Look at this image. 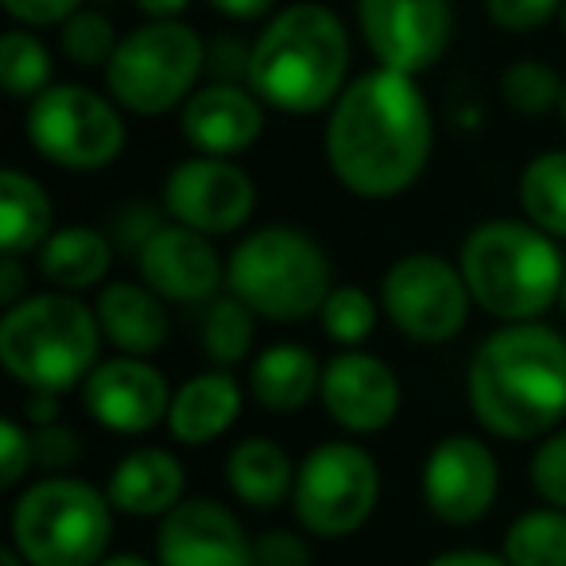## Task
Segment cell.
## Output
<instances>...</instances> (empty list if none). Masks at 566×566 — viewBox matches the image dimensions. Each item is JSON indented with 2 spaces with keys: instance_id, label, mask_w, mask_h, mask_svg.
I'll use <instances>...</instances> for the list:
<instances>
[{
  "instance_id": "6da1fadb",
  "label": "cell",
  "mask_w": 566,
  "mask_h": 566,
  "mask_svg": "<svg viewBox=\"0 0 566 566\" xmlns=\"http://www.w3.org/2000/svg\"><path fill=\"white\" fill-rule=\"evenodd\" d=\"M431 105L416 74L377 66L349 82L326 113V167L365 202H388L416 187L431 164Z\"/></svg>"
},
{
  "instance_id": "7a4b0ae2",
  "label": "cell",
  "mask_w": 566,
  "mask_h": 566,
  "mask_svg": "<svg viewBox=\"0 0 566 566\" xmlns=\"http://www.w3.org/2000/svg\"><path fill=\"white\" fill-rule=\"evenodd\" d=\"M465 396L496 439H547L566 416V338L543 323L501 326L473 349Z\"/></svg>"
},
{
  "instance_id": "3957f363",
  "label": "cell",
  "mask_w": 566,
  "mask_h": 566,
  "mask_svg": "<svg viewBox=\"0 0 566 566\" xmlns=\"http://www.w3.org/2000/svg\"><path fill=\"white\" fill-rule=\"evenodd\" d=\"M249 86L287 117L331 109L349 86V32L338 12L318 0L275 12L249 51Z\"/></svg>"
},
{
  "instance_id": "277c9868",
  "label": "cell",
  "mask_w": 566,
  "mask_h": 566,
  "mask_svg": "<svg viewBox=\"0 0 566 566\" xmlns=\"http://www.w3.org/2000/svg\"><path fill=\"white\" fill-rule=\"evenodd\" d=\"M470 295L501 323H535L563 295L566 260L555 237L532 221L489 218L465 233L458 249Z\"/></svg>"
},
{
  "instance_id": "5b68a950",
  "label": "cell",
  "mask_w": 566,
  "mask_h": 566,
  "mask_svg": "<svg viewBox=\"0 0 566 566\" xmlns=\"http://www.w3.org/2000/svg\"><path fill=\"white\" fill-rule=\"evenodd\" d=\"M102 323L74 292L28 295L0 318V361L28 392H71L102 361Z\"/></svg>"
},
{
  "instance_id": "8992f818",
  "label": "cell",
  "mask_w": 566,
  "mask_h": 566,
  "mask_svg": "<svg viewBox=\"0 0 566 566\" xmlns=\"http://www.w3.org/2000/svg\"><path fill=\"white\" fill-rule=\"evenodd\" d=\"M226 287L256 318L303 323L334 292L326 249L295 226H264L237 241L226 256Z\"/></svg>"
},
{
  "instance_id": "52a82bcc",
  "label": "cell",
  "mask_w": 566,
  "mask_h": 566,
  "mask_svg": "<svg viewBox=\"0 0 566 566\" xmlns=\"http://www.w3.org/2000/svg\"><path fill=\"white\" fill-rule=\"evenodd\" d=\"M113 504L78 478H43L17 496L12 547L28 566H97L113 539Z\"/></svg>"
},
{
  "instance_id": "ba28073f",
  "label": "cell",
  "mask_w": 566,
  "mask_h": 566,
  "mask_svg": "<svg viewBox=\"0 0 566 566\" xmlns=\"http://www.w3.org/2000/svg\"><path fill=\"white\" fill-rule=\"evenodd\" d=\"M206 59L210 51L190 24L148 20L117 43L109 66H105V86L125 113L164 117V113L187 105L206 71Z\"/></svg>"
},
{
  "instance_id": "9c48e42d",
  "label": "cell",
  "mask_w": 566,
  "mask_h": 566,
  "mask_svg": "<svg viewBox=\"0 0 566 566\" xmlns=\"http://www.w3.org/2000/svg\"><path fill=\"white\" fill-rule=\"evenodd\" d=\"M24 136L48 164L86 175L117 164L128 144V125L113 97L78 82H55L28 102Z\"/></svg>"
},
{
  "instance_id": "30bf717a",
  "label": "cell",
  "mask_w": 566,
  "mask_h": 566,
  "mask_svg": "<svg viewBox=\"0 0 566 566\" xmlns=\"http://www.w3.org/2000/svg\"><path fill=\"white\" fill-rule=\"evenodd\" d=\"M380 501V465L357 442H318L295 470L292 509L315 539H346L361 532Z\"/></svg>"
},
{
  "instance_id": "8fae6325",
  "label": "cell",
  "mask_w": 566,
  "mask_h": 566,
  "mask_svg": "<svg viewBox=\"0 0 566 566\" xmlns=\"http://www.w3.org/2000/svg\"><path fill=\"white\" fill-rule=\"evenodd\" d=\"M470 283L462 268L439 252H408L380 280V311L403 338L442 346L470 323Z\"/></svg>"
},
{
  "instance_id": "7c38bea8",
  "label": "cell",
  "mask_w": 566,
  "mask_h": 566,
  "mask_svg": "<svg viewBox=\"0 0 566 566\" xmlns=\"http://www.w3.org/2000/svg\"><path fill=\"white\" fill-rule=\"evenodd\" d=\"M164 210L206 237H229L256 213V182L221 156H190L164 179Z\"/></svg>"
},
{
  "instance_id": "4fadbf2b",
  "label": "cell",
  "mask_w": 566,
  "mask_h": 566,
  "mask_svg": "<svg viewBox=\"0 0 566 566\" xmlns=\"http://www.w3.org/2000/svg\"><path fill=\"white\" fill-rule=\"evenodd\" d=\"M357 28L377 66L423 74L447 55L454 9L450 0H357Z\"/></svg>"
},
{
  "instance_id": "5bb4252c",
  "label": "cell",
  "mask_w": 566,
  "mask_h": 566,
  "mask_svg": "<svg viewBox=\"0 0 566 566\" xmlns=\"http://www.w3.org/2000/svg\"><path fill=\"white\" fill-rule=\"evenodd\" d=\"M501 493V462L473 434H447L423 462V504L450 527H470L489 516Z\"/></svg>"
},
{
  "instance_id": "9a60e30c",
  "label": "cell",
  "mask_w": 566,
  "mask_h": 566,
  "mask_svg": "<svg viewBox=\"0 0 566 566\" xmlns=\"http://www.w3.org/2000/svg\"><path fill=\"white\" fill-rule=\"evenodd\" d=\"M171 385L148 357L120 354L97 361V369L82 380V403L90 419L113 434H148L167 423Z\"/></svg>"
},
{
  "instance_id": "2e32d148",
  "label": "cell",
  "mask_w": 566,
  "mask_h": 566,
  "mask_svg": "<svg viewBox=\"0 0 566 566\" xmlns=\"http://www.w3.org/2000/svg\"><path fill=\"white\" fill-rule=\"evenodd\" d=\"M326 416L349 434H377L400 416V377L392 365L377 354L342 349L323 365V388H318Z\"/></svg>"
},
{
  "instance_id": "e0dca14e",
  "label": "cell",
  "mask_w": 566,
  "mask_h": 566,
  "mask_svg": "<svg viewBox=\"0 0 566 566\" xmlns=\"http://www.w3.org/2000/svg\"><path fill=\"white\" fill-rule=\"evenodd\" d=\"M159 566H252V539L233 509L210 496H187L167 516L156 535Z\"/></svg>"
},
{
  "instance_id": "ac0fdd59",
  "label": "cell",
  "mask_w": 566,
  "mask_h": 566,
  "mask_svg": "<svg viewBox=\"0 0 566 566\" xmlns=\"http://www.w3.org/2000/svg\"><path fill=\"white\" fill-rule=\"evenodd\" d=\"M140 280L167 303H206L226 283V260L213 249V237L190 226H159L136 252Z\"/></svg>"
},
{
  "instance_id": "d6986e66",
  "label": "cell",
  "mask_w": 566,
  "mask_h": 566,
  "mask_svg": "<svg viewBox=\"0 0 566 566\" xmlns=\"http://www.w3.org/2000/svg\"><path fill=\"white\" fill-rule=\"evenodd\" d=\"M179 128L198 156L233 159L264 136V102L241 82H210L187 97Z\"/></svg>"
},
{
  "instance_id": "ffe728a7",
  "label": "cell",
  "mask_w": 566,
  "mask_h": 566,
  "mask_svg": "<svg viewBox=\"0 0 566 566\" xmlns=\"http://www.w3.org/2000/svg\"><path fill=\"white\" fill-rule=\"evenodd\" d=\"M187 470L164 447H136L113 465L105 496L117 512L136 520L167 516L179 501H187Z\"/></svg>"
},
{
  "instance_id": "44dd1931",
  "label": "cell",
  "mask_w": 566,
  "mask_h": 566,
  "mask_svg": "<svg viewBox=\"0 0 566 566\" xmlns=\"http://www.w3.org/2000/svg\"><path fill=\"white\" fill-rule=\"evenodd\" d=\"M164 295H156L148 283L117 280L105 283L97 292V323L102 334L109 338V346L117 354L148 357L156 349H164L167 334H171V315L164 307Z\"/></svg>"
},
{
  "instance_id": "7402d4cb",
  "label": "cell",
  "mask_w": 566,
  "mask_h": 566,
  "mask_svg": "<svg viewBox=\"0 0 566 566\" xmlns=\"http://www.w3.org/2000/svg\"><path fill=\"white\" fill-rule=\"evenodd\" d=\"M244 392L229 369H206L198 377L182 380L171 396V411H167V431L182 447H206V442L221 439L241 416Z\"/></svg>"
},
{
  "instance_id": "603a6c76",
  "label": "cell",
  "mask_w": 566,
  "mask_h": 566,
  "mask_svg": "<svg viewBox=\"0 0 566 566\" xmlns=\"http://www.w3.org/2000/svg\"><path fill=\"white\" fill-rule=\"evenodd\" d=\"M323 388V365L300 342H275L249 365V392L268 411H300Z\"/></svg>"
},
{
  "instance_id": "cb8c5ba5",
  "label": "cell",
  "mask_w": 566,
  "mask_h": 566,
  "mask_svg": "<svg viewBox=\"0 0 566 566\" xmlns=\"http://www.w3.org/2000/svg\"><path fill=\"white\" fill-rule=\"evenodd\" d=\"M295 470L287 450L275 439H264V434H249L241 439L226 458V481L233 489V496L249 509H280L295 489Z\"/></svg>"
},
{
  "instance_id": "d4e9b609",
  "label": "cell",
  "mask_w": 566,
  "mask_h": 566,
  "mask_svg": "<svg viewBox=\"0 0 566 566\" xmlns=\"http://www.w3.org/2000/svg\"><path fill=\"white\" fill-rule=\"evenodd\" d=\"M55 233V206L43 182L20 167L0 171V249L4 256L40 252Z\"/></svg>"
},
{
  "instance_id": "484cf974",
  "label": "cell",
  "mask_w": 566,
  "mask_h": 566,
  "mask_svg": "<svg viewBox=\"0 0 566 566\" xmlns=\"http://www.w3.org/2000/svg\"><path fill=\"white\" fill-rule=\"evenodd\" d=\"M113 244L94 226H63L43 241L40 272L59 292H90L109 275Z\"/></svg>"
},
{
  "instance_id": "4316f807",
  "label": "cell",
  "mask_w": 566,
  "mask_h": 566,
  "mask_svg": "<svg viewBox=\"0 0 566 566\" xmlns=\"http://www.w3.org/2000/svg\"><path fill=\"white\" fill-rule=\"evenodd\" d=\"M516 198L532 226L566 241V148H551L527 159L516 182Z\"/></svg>"
},
{
  "instance_id": "83f0119b",
  "label": "cell",
  "mask_w": 566,
  "mask_h": 566,
  "mask_svg": "<svg viewBox=\"0 0 566 566\" xmlns=\"http://www.w3.org/2000/svg\"><path fill=\"white\" fill-rule=\"evenodd\" d=\"M501 555L512 566H566V509L520 512L504 532Z\"/></svg>"
},
{
  "instance_id": "f1b7e54d",
  "label": "cell",
  "mask_w": 566,
  "mask_h": 566,
  "mask_svg": "<svg viewBox=\"0 0 566 566\" xmlns=\"http://www.w3.org/2000/svg\"><path fill=\"white\" fill-rule=\"evenodd\" d=\"M55 63H51L48 43L28 28H9L0 35V82L4 94L17 102H35L43 90H51Z\"/></svg>"
},
{
  "instance_id": "f546056e",
  "label": "cell",
  "mask_w": 566,
  "mask_h": 566,
  "mask_svg": "<svg viewBox=\"0 0 566 566\" xmlns=\"http://www.w3.org/2000/svg\"><path fill=\"white\" fill-rule=\"evenodd\" d=\"M252 342H256V315L237 295L213 300L202 323V354L218 369H229L252 354Z\"/></svg>"
},
{
  "instance_id": "4dcf8cb0",
  "label": "cell",
  "mask_w": 566,
  "mask_h": 566,
  "mask_svg": "<svg viewBox=\"0 0 566 566\" xmlns=\"http://www.w3.org/2000/svg\"><path fill=\"white\" fill-rule=\"evenodd\" d=\"M566 82L558 78L555 66L539 63V59H516L509 71L501 74V97L512 113L520 117H547L563 105Z\"/></svg>"
},
{
  "instance_id": "1f68e13d",
  "label": "cell",
  "mask_w": 566,
  "mask_h": 566,
  "mask_svg": "<svg viewBox=\"0 0 566 566\" xmlns=\"http://www.w3.org/2000/svg\"><path fill=\"white\" fill-rule=\"evenodd\" d=\"M318 318H323V331L334 346L357 349L377 331V303H373V295L365 292V287H357V283H342V287H334V292L326 295Z\"/></svg>"
},
{
  "instance_id": "d6a6232c",
  "label": "cell",
  "mask_w": 566,
  "mask_h": 566,
  "mask_svg": "<svg viewBox=\"0 0 566 566\" xmlns=\"http://www.w3.org/2000/svg\"><path fill=\"white\" fill-rule=\"evenodd\" d=\"M120 35L113 28V20L105 12H86L78 9L59 32V48L82 71H94V66H109L113 51H117Z\"/></svg>"
},
{
  "instance_id": "836d02e7",
  "label": "cell",
  "mask_w": 566,
  "mask_h": 566,
  "mask_svg": "<svg viewBox=\"0 0 566 566\" xmlns=\"http://www.w3.org/2000/svg\"><path fill=\"white\" fill-rule=\"evenodd\" d=\"M532 485L543 504L566 509V427L551 431L532 454Z\"/></svg>"
},
{
  "instance_id": "e575fe53",
  "label": "cell",
  "mask_w": 566,
  "mask_h": 566,
  "mask_svg": "<svg viewBox=\"0 0 566 566\" xmlns=\"http://www.w3.org/2000/svg\"><path fill=\"white\" fill-rule=\"evenodd\" d=\"M485 4V17L493 20L501 32L527 35L547 28L555 17H563L566 0H481Z\"/></svg>"
},
{
  "instance_id": "d590c367",
  "label": "cell",
  "mask_w": 566,
  "mask_h": 566,
  "mask_svg": "<svg viewBox=\"0 0 566 566\" xmlns=\"http://www.w3.org/2000/svg\"><path fill=\"white\" fill-rule=\"evenodd\" d=\"M35 465V439L20 419H4L0 423V485L12 489L24 481V473Z\"/></svg>"
},
{
  "instance_id": "8d00e7d4",
  "label": "cell",
  "mask_w": 566,
  "mask_h": 566,
  "mask_svg": "<svg viewBox=\"0 0 566 566\" xmlns=\"http://www.w3.org/2000/svg\"><path fill=\"white\" fill-rule=\"evenodd\" d=\"M307 539L300 532H287V527H272V532L256 535L252 539V566H311Z\"/></svg>"
},
{
  "instance_id": "74e56055",
  "label": "cell",
  "mask_w": 566,
  "mask_h": 566,
  "mask_svg": "<svg viewBox=\"0 0 566 566\" xmlns=\"http://www.w3.org/2000/svg\"><path fill=\"white\" fill-rule=\"evenodd\" d=\"M32 439H35V465H43L48 473L66 470V465H74V462H78V454H82L78 434H74L71 427L59 423V419H55V423L35 427Z\"/></svg>"
},
{
  "instance_id": "f35d334b",
  "label": "cell",
  "mask_w": 566,
  "mask_h": 566,
  "mask_svg": "<svg viewBox=\"0 0 566 566\" xmlns=\"http://www.w3.org/2000/svg\"><path fill=\"white\" fill-rule=\"evenodd\" d=\"M0 9L20 28H63L82 9V0H0Z\"/></svg>"
},
{
  "instance_id": "ab89813d",
  "label": "cell",
  "mask_w": 566,
  "mask_h": 566,
  "mask_svg": "<svg viewBox=\"0 0 566 566\" xmlns=\"http://www.w3.org/2000/svg\"><path fill=\"white\" fill-rule=\"evenodd\" d=\"M28 283H24V268H20V256H4V264H0V303H4V311L17 307V303L28 300Z\"/></svg>"
},
{
  "instance_id": "60d3db41",
  "label": "cell",
  "mask_w": 566,
  "mask_h": 566,
  "mask_svg": "<svg viewBox=\"0 0 566 566\" xmlns=\"http://www.w3.org/2000/svg\"><path fill=\"white\" fill-rule=\"evenodd\" d=\"M213 12H221L226 20H241V24H249V20H264L268 12L275 9V0H206Z\"/></svg>"
},
{
  "instance_id": "b9f144b4",
  "label": "cell",
  "mask_w": 566,
  "mask_h": 566,
  "mask_svg": "<svg viewBox=\"0 0 566 566\" xmlns=\"http://www.w3.org/2000/svg\"><path fill=\"white\" fill-rule=\"evenodd\" d=\"M427 566H512V563L504 555H493V551H442Z\"/></svg>"
},
{
  "instance_id": "7bdbcfd3",
  "label": "cell",
  "mask_w": 566,
  "mask_h": 566,
  "mask_svg": "<svg viewBox=\"0 0 566 566\" xmlns=\"http://www.w3.org/2000/svg\"><path fill=\"white\" fill-rule=\"evenodd\" d=\"M24 416L32 427H43V423H55L59 419V392H32L24 400Z\"/></svg>"
},
{
  "instance_id": "ee69618b",
  "label": "cell",
  "mask_w": 566,
  "mask_h": 566,
  "mask_svg": "<svg viewBox=\"0 0 566 566\" xmlns=\"http://www.w3.org/2000/svg\"><path fill=\"white\" fill-rule=\"evenodd\" d=\"M136 9L148 20H179L190 9V0H136Z\"/></svg>"
},
{
  "instance_id": "f6af8a7d",
  "label": "cell",
  "mask_w": 566,
  "mask_h": 566,
  "mask_svg": "<svg viewBox=\"0 0 566 566\" xmlns=\"http://www.w3.org/2000/svg\"><path fill=\"white\" fill-rule=\"evenodd\" d=\"M97 566H159V563H148L144 555H105Z\"/></svg>"
},
{
  "instance_id": "bcb514c9",
  "label": "cell",
  "mask_w": 566,
  "mask_h": 566,
  "mask_svg": "<svg viewBox=\"0 0 566 566\" xmlns=\"http://www.w3.org/2000/svg\"><path fill=\"white\" fill-rule=\"evenodd\" d=\"M0 566H28V558L17 547H4L0 551Z\"/></svg>"
},
{
  "instance_id": "7dc6e473",
  "label": "cell",
  "mask_w": 566,
  "mask_h": 566,
  "mask_svg": "<svg viewBox=\"0 0 566 566\" xmlns=\"http://www.w3.org/2000/svg\"><path fill=\"white\" fill-rule=\"evenodd\" d=\"M558 303H563V315H566V280H563V295H558Z\"/></svg>"
},
{
  "instance_id": "c3c4849f",
  "label": "cell",
  "mask_w": 566,
  "mask_h": 566,
  "mask_svg": "<svg viewBox=\"0 0 566 566\" xmlns=\"http://www.w3.org/2000/svg\"><path fill=\"white\" fill-rule=\"evenodd\" d=\"M558 113H563V125H566V94H563V105H558Z\"/></svg>"
},
{
  "instance_id": "681fc988",
  "label": "cell",
  "mask_w": 566,
  "mask_h": 566,
  "mask_svg": "<svg viewBox=\"0 0 566 566\" xmlns=\"http://www.w3.org/2000/svg\"><path fill=\"white\" fill-rule=\"evenodd\" d=\"M563 32H566V4H563Z\"/></svg>"
}]
</instances>
